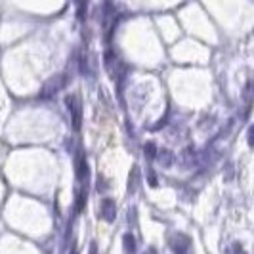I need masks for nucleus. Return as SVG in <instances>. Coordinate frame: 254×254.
I'll use <instances>...</instances> for the list:
<instances>
[{"label":"nucleus","mask_w":254,"mask_h":254,"mask_svg":"<svg viewBox=\"0 0 254 254\" xmlns=\"http://www.w3.org/2000/svg\"><path fill=\"white\" fill-rule=\"evenodd\" d=\"M65 84H67V75H56L52 76L50 80L42 86V90H40V98H44V100H50V98H54L60 90L64 88Z\"/></svg>","instance_id":"obj_1"},{"label":"nucleus","mask_w":254,"mask_h":254,"mask_svg":"<svg viewBox=\"0 0 254 254\" xmlns=\"http://www.w3.org/2000/svg\"><path fill=\"white\" fill-rule=\"evenodd\" d=\"M67 105H69V111H71L73 128H75V132H78L80 127H82V102H80L78 96L71 94V96L67 98Z\"/></svg>","instance_id":"obj_2"},{"label":"nucleus","mask_w":254,"mask_h":254,"mask_svg":"<svg viewBox=\"0 0 254 254\" xmlns=\"http://www.w3.org/2000/svg\"><path fill=\"white\" fill-rule=\"evenodd\" d=\"M170 249L174 251V254H191L193 253V245H191V239L184 233H174L170 237Z\"/></svg>","instance_id":"obj_3"},{"label":"nucleus","mask_w":254,"mask_h":254,"mask_svg":"<svg viewBox=\"0 0 254 254\" xmlns=\"http://www.w3.org/2000/svg\"><path fill=\"white\" fill-rule=\"evenodd\" d=\"M75 174H76V180L80 182V184H84L86 178L90 176V166L86 163V157H84V153L78 151L75 157Z\"/></svg>","instance_id":"obj_4"},{"label":"nucleus","mask_w":254,"mask_h":254,"mask_svg":"<svg viewBox=\"0 0 254 254\" xmlns=\"http://www.w3.org/2000/svg\"><path fill=\"white\" fill-rule=\"evenodd\" d=\"M102 218L105 222H113L117 218V204L113 199H103L102 201Z\"/></svg>","instance_id":"obj_5"},{"label":"nucleus","mask_w":254,"mask_h":254,"mask_svg":"<svg viewBox=\"0 0 254 254\" xmlns=\"http://www.w3.org/2000/svg\"><path fill=\"white\" fill-rule=\"evenodd\" d=\"M138 186H140V168L134 166L132 172H130V182H128V193L134 195L138 191Z\"/></svg>","instance_id":"obj_6"},{"label":"nucleus","mask_w":254,"mask_h":254,"mask_svg":"<svg viewBox=\"0 0 254 254\" xmlns=\"http://www.w3.org/2000/svg\"><path fill=\"white\" fill-rule=\"evenodd\" d=\"M123 249H125V253H127V254H136V251H138V245H136L134 235L127 233V235L123 237Z\"/></svg>","instance_id":"obj_7"},{"label":"nucleus","mask_w":254,"mask_h":254,"mask_svg":"<svg viewBox=\"0 0 254 254\" xmlns=\"http://www.w3.org/2000/svg\"><path fill=\"white\" fill-rule=\"evenodd\" d=\"M157 161H159V165L161 166H170L174 163V153L168 151V149H163L161 153H157Z\"/></svg>","instance_id":"obj_8"},{"label":"nucleus","mask_w":254,"mask_h":254,"mask_svg":"<svg viewBox=\"0 0 254 254\" xmlns=\"http://www.w3.org/2000/svg\"><path fill=\"white\" fill-rule=\"evenodd\" d=\"M143 151H145V157L151 161V159H157V145L155 143H145V147H143Z\"/></svg>","instance_id":"obj_9"},{"label":"nucleus","mask_w":254,"mask_h":254,"mask_svg":"<svg viewBox=\"0 0 254 254\" xmlns=\"http://www.w3.org/2000/svg\"><path fill=\"white\" fill-rule=\"evenodd\" d=\"M76 8H78V17L82 19L84 13H86V0H75Z\"/></svg>","instance_id":"obj_10"},{"label":"nucleus","mask_w":254,"mask_h":254,"mask_svg":"<svg viewBox=\"0 0 254 254\" xmlns=\"http://www.w3.org/2000/svg\"><path fill=\"white\" fill-rule=\"evenodd\" d=\"M147 182H149V186H153V188L159 184V182H157V176H155V172H153V170H149V178H147Z\"/></svg>","instance_id":"obj_11"},{"label":"nucleus","mask_w":254,"mask_h":254,"mask_svg":"<svg viewBox=\"0 0 254 254\" xmlns=\"http://www.w3.org/2000/svg\"><path fill=\"white\" fill-rule=\"evenodd\" d=\"M249 145L254 147V125L251 127V130H249Z\"/></svg>","instance_id":"obj_12"},{"label":"nucleus","mask_w":254,"mask_h":254,"mask_svg":"<svg viewBox=\"0 0 254 254\" xmlns=\"http://www.w3.org/2000/svg\"><path fill=\"white\" fill-rule=\"evenodd\" d=\"M229 254H245V251H243L239 245H233V249H231V253Z\"/></svg>","instance_id":"obj_13"},{"label":"nucleus","mask_w":254,"mask_h":254,"mask_svg":"<svg viewBox=\"0 0 254 254\" xmlns=\"http://www.w3.org/2000/svg\"><path fill=\"white\" fill-rule=\"evenodd\" d=\"M90 254H98V245L96 243H92V253Z\"/></svg>","instance_id":"obj_14"}]
</instances>
